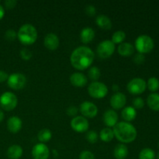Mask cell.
<instances>
[{
  "label": "cell",
  "instance_id": "9",
  "mask_svg": "<svg viewBox=\"0 0 159 159\" xmlns=\"http://www.w3.org/2000/svg\"><path fill=\"white\" fill-rule=\"evenodd\" d=\"M147 88V83L141 78H134L127 83V91L132 95H140Z\"/></svg>",
  "mask_w": 159,
  "mask_h": 159
},
{
  "label": "cell",
  "instance_id": "1",
  "mask_svg": "<svg viewBox=\"0 0 159 159\" xmlns=\"http://www.w3.org/2000/svg\"><path fill=\"white\" fill-rule=\"evenodd\" d=\"M95 58L93 50L86 46H80L72 51L70 57L71 65L78 70H85L89 68Z\"/></svg>",
  "mask_w": 159,
  "mask_h": 159
},
{
  "label": "cell",
  "instance_id": "34",
  "mask_svg": "<svg viewBox=\"0 0 159 159\" xmlns=\"http://www.w3.org/2000/svg\"><path fill=\"white\" fill-rule=\"evenodd\" d=\"M133 106L134 109H142L144 106V99L141 97H137L134 99Z\"/></svg>",
  "mask_w": 159,
  "mask_h": 159
},
{
  "label": "cell",
  "instance_id": "16",
  "mask_svg": "<svg viewBox=\"0 0 159 159\" xmlns=\"http://www.w3.org/2000/svg\"><path fill=\"white\" fill-rule=\"evenodd\" d=\"M118 121L117 113L114 110H107L103 114V122L107 127H113Z\"/></svg>",
  "mask_w": 159,
  "mask_h": 159
},
{
  "label": "cell",
  "instance_id": "42",
  "mask_svg": "<svg viewBox=\"0 0 159 159\" xmlns=\"http://www.w3.org/2000/svg\"><path fill=\"white\" fill-rule=\"evenodd\" d=\"M4 117H5L4 113H3L2 110H0V123H1L3 120H4Z\"/></svg>",
  "mask_w": 159,
  "mask_h": 159
},
{
  "label": "cell",
  "instance_id": "15",
  "mask_svg": "<svg viewBox=\"0 0 159 159\" xmlns=\"http://www.w3.org/2000/svg\"><path fill=\"white\" fill-rule=\"evenodd\" d=\"M22 127H23V122L19 116H12L8 119L7 128L11 133H18L21 130Z\"/></svg>",
  "mask_w": 159,
  "mask_h": 159
},
{
  "label": "cell",
  "instance_id": "13",
  "mask_svg": "<svg viewBox=\"0 0 159 159\" xmlns=\"http://www.w3.org/2000/svg\"><path fill=\"white\" fill-rule=\"evenodd\" d=\"M110 102L111 107L114 110H120V109L124 108V106L126 105L127 97L124 93L117 92L111 96Z\"/></svg>",
  "mask_w": 159,
  "mask_h": 159
},
{
  "label": "cell",
  "instance_id": "21",
  "mask_svg": "<svg viewBox=\"0 0 159 159\" xmlns=\"http://www.w3.org/2000/svg\"><path fill=\"white\" fill-rule=\"evenodd\" d=\"M96 23L101 29L109 30L112 28L111 20L106 15H99L96 19Z\"/></svg>",
  "mask_w": 159,
  "mask_h": 159
},
{
  "label": "cell",
  "instance_id": "7",
  "mask_svg": "<svg viewBox=\"0 0 159 159\" xmlns=\"http://www.w3.org/2000/svg\"><path fill=\"white\" fill-rule=\"evenodd\" d=\"M114 43L110 40H105L101 41L96 48V52L100 58L106 59L111 57L115 51Z\"/></svg>",
  "mask_w": 159,
  "mask_h": 159
},
{
  "label": "cell",
  "instance_id": "43",
  "mask_svg": "<svg viewBox=\"0 0 159 159\" xmlns=\"http://www.w3.org/2000/svg\"><path fill=\"white\" fill-rule=\"evenodd\" d=\"M113 91L116 92V93H117L118 90H119V86H118L117 85H113Z\"/></svg>",
  "mask_w": 159,
  "mask_h": 159
},
{
  "label": "cell",
  "instance_id": "28",
  "mask_svg": "<svg viewBox=\"0 0 159 159\" xmlns=\"http://www.w3.org/2000/svg\"><path fill=\"white\" fill-rule=\"evenodd\" d=\"M155 152L152 148H146L142 149L139 153V159H155Z\"/></svg>",
  "mask_w": 159,
  "mask_h": 159
},
{
  "label": "cell",
  "instance_id": "2",
  "mask_svg": "<svg viewBox=\"0 0 159 159\" xmlns=\"http://www.w3.org/2000/svg\"><path fill=\"white\" fill-rule=\"evenodd\" d=\"M114 138L122 143H131L136 139L138 132L134 126L129 122H119L113 127Z\"/></svg>",
  "mask_w": 159,
  "mask_h": 159
},
{
  "label": "cell",
  "instance_id": "5",
  "mask_svg": "<svg viewBox=\"0 0 159 159\" xmlns=\"http://www.w3.org/2000/svg\"><path fill=\"white\" fill-rule=\"evenodd\" d=\"M18 99L14 93L5 92L0 96V107L6 111H11L16 107Z\"/></svg>",
  "mask_w": 159,
  "mask_h": 159
},
{
  "label": "cell",
  "instance_id": "36",
  "mask_svg": "<svg viewBox=\"0 0 159 159\" xmlns=\"http://www.w3.org/2000/svg\"><path fill=\"white\" fill-rule=\"evenodd\" d=\"M134 61L137 65H141V64H143L145 61V57H144V55L143 54L138 53V54H137L134 57Z\"/></svg>",
  "mask_w": 159,
  "mask_h": 159
},
{
  "label": "cell",
  "instance_id": "19",
  "mask_svg": "<svg viewBox=\"0 0 159 159\" xmlns=\"http://www.w3.org/2000/svg\"><path fill=\"white\" fill-rule=\"evenodd\" d=\"M23 153V150L21 146L13 144L9 147L7 149L6 155L9 159H19L22 157Z\"/></svg>",
  "mask_w": 159,
  "mask_h": 159
},
{
  "label": "cell",
  "instance_id": "20",
  "mask_svg": "<svg viewBox=\"0 0 159 159\" xmlns=\"http://www.w3.org/2000/svg\"><path fill=\"white\" fill-rule=\"evenodd\" d=\"M95 37V31L91 27H85L81 30L80 39L83 43H89L93 40Z\"/></svg>",
  "mask_w": 159,
  "mask_h": 159
},
{
  "label": "cell",
  "instance_id": "38",
  "mask_svg": "<svg viewBox=\"0 0 159 159\" xmlns=\"http://www.w3.org/2000/svg\"><path fill=\"white\" fill-rule=\"evenodd\" d=\"M66 113L70 116H75L78 113V109L75 106H71L66 110Z\"/></svg>",
  "mask_w": 159,
  "mask_h": 159
},
{
  "label": "cell",
  "instance_id": "22",
  "mask_svg": "<svg viewBox=\"0 0 159 159\" xmlns=\"http://www.w3.org/2000/svg\"><path fill=\"white\" fill-rule=\"evenodd\" d=\"M129 153L128 148L124 144H119L115 147L113 155L116 159H125Z\"/></svg>",
  "mask_w": 159,
  "mask_h": 159
},
{
  "label": "cell",
  "instance_id": "4",
  "mask_svg": "<svg viewBox=\"0 0 159 159\" xmlns=\"http://www.w3.org/2000/svg\"><path fill=\"white\" fill-rule=\"evenodd\" d=\"M155 47L154 40L150 36L140 35L135 40V48L140 54H147L151 52Z\"/></svg>",
  "mask_w": 159,
  "mask_h": 159
},
{
  "label": "cell",
  "instance_id": "35",
  "mask_svg": "<svg viewBox=\"0 0 159 159\" xmlns=\"http://www.w3.org/2000/svg\"><path fill=\"white\" fill-rule=\"evenodd\" d=\"M79 159H96L93 152L89 151H83L79 155Z\"/></svg>",
  "mask_w": 159,
  "mask_h": 159
},
{
  "label": "cell",
  "instance_id": "26",
  "mask_svg": "<svg viewBox=\"0 0 159 159\" xmlns=\"http://www.w3.org/2000/svg\"><path fill=\"white\" fill-rule=\"evenodd\" d=\"M37 138L38 140L41 143H45L49 141L52 138V133H51V130L48 128L42 129L39 131L38 135H37Z\"/></svg>",
  "mask_w": 159,
  "mask_h": 159
},
{
  "label": "cell",
  "instance_id": "10",
  "mask_svg": "<svg viewBox=\"0 0 159 159\" xmlns=\"http://www.w3.org/2000/svg\"><path fill=\"white\" fill-rule=\"evenodd\" d=\"M71 127L78 133H84L87 131L89 127L88 120L82 116H76L71 120Z\"/></svg>",
  "mask_w": 159,
  "mask_h": 159
},
{
  "label": "cell",
  "instance_id": "14",
  "mask_svg": "<svg viewBox=\"0 0 159 159\" xmlns=\"http://www.w3.org/2000/svg\"><path fill=\"white\" fill-rule=\"evenodd\" d=\"M43 43H44V46L48 50H50V51H54V50H56L58 48L60 40H59L58 37L55 34L50 33V34H47L45 36Z\"/></svg>",
  "mask_w": 159,
  "mask_h": 159
},
{
  "label": "cell",
  "instance_id": "37",
  "mask_svg": "<svg viewBox=\"0 0 159 159\" xmlns=\"http://www.w3.org/2000/svg\"><path fill=\"white\" fill-rule=\"evenodd\" d=\"M85 12L89 16H93L96 12V7L93 5H88V6H85Z\"/></svg>",
  "mask_w": 159,
  "mask_h": 159
},
{
  "label": "cell",
  "instance_id": "30",
  "mask_svg": "<svg viewBox=\"0 0 159 159\" xmlns=\"http://www.w3.org/2000/svg\"><path fill=\"white\" fill-rule=\"evenodd\" d=\"M147 87L150 91L155 92L158 91L159 89V80L155 77H152L148 80Z\"/></svg>",
  "mask_w": 159,
  "mask_h": 159
},
{
  "label": "cell",
  "instance_id": "11",
  "mask_svg": "<svg viewBox=\"0 0 159 159\" xmlns=\"http://www.w3.org/2000/svg\"><path fill=\"white\" fill-rule=\"evenodd\" d=\"M32 156L34 159H48L50 156L49 148L43 143L35 144L32 149Z\"/></svg>",
  "mask_w": 159,
  "mask_h": 159
},
{
  "label": "cell",
  "instance_id": "44",
  "mask_svg": "<svg viewBox=\"0 0 159 159\" xmlns=\"http://www.w3.org/2000/svg\"><path fill=\"white\" fill-rule=\"evenodd\" d=\"M157 159H159V153L158 154V155H157Z\"/></svg>",
  "mask_w": 159,
  "mask_h": 159
},
{
  "label": "cell",
  "instance_id": "32",
  "mask_svg": "<svg viewBox=\"0 0 159 159\" xmlns=\"http://www.w3.org/2000/svg\"><path fill=\"white\" fill-rule=\"evenodd\" d=\"M17 37V33L15 30L13 29H9L6 31L5 33V38L9 41H12V40H16Z\"/></svg>",
  "mask_w": 159,
  "mask_h": 159
},
{
  "label": "cell",
  "instance_id": "27",
  "mask_svg": "<svg viewBox=\"0 0 159 159\" xmlns=\"http://www.w3.org/2000/svg\"><path fill=\"white\" fill-rule=\"evenodd\" d=\"M126 38V34L124 31L123 30H117L113 34L112 36V40L111 41L116 44H120L121 43L124 42V40Z\"/></svg>",
  "mask_w": 159,
  "mask_h": 159
},
{
  "label": "cell",
  "instance_id": "40",
  "mask_svg": "<svg viewBox=\"0 0 159 159\" xmlns=\"http://www.w3.org/2000/svg\"><path fill=\"white\" fill-rule=\"evenodd\" d=\"M8 78H9V75L7 74V72L0 70V83L7 81Z\"/></svg>",
  "mask_w": 159,
  "mask_h": 159
},
{
  "label": "cell",
  "instance_id": "6",
  "mask_svg": "<svg viewBox=\"0 0 159 159\" xmlns=\"http://www.w3.org/2000/svg\"><path fill=\"white\" fill-rule=\"evenodd\" d=\"M88 93L90 96L95 99H102L108 94V88L100 82H93L88 87Z\"/></svg>",
  "mask_w": 159,
  "mask_h": 159
},
{
  "label": "cell",
  "instance_id": "18",
  "mask_svg": "<svg viewBox=\"0 0 159 159\" xmlns=\"http://www.w3.org/2000/svg\"><path fill=\"white\" fill-rule=\"evenodd\" d=\"M118 53L123 57H130L134 53L135 48L134 45L127 42H123L119 44L117 48Z\"/></svg>",
  "mask_w": 159,
  "mask_h": 159
},
{
  "label": "cell",
  "instance_id": "12",
  "mask_svg": "<svg viewBox=\"0 0 159 159\" xmlns=\"http://www.w3.org/2000/svg\"><path fill=\"white\" fill-rule=\"evenodd\" d=\"M80 112L84 117L93 118L97 115L98 107L93 102L85 101L80 105Z\"/></svg>",
  "mask_w": 159,
  "mask_h": 159
},
{
  "label": "cell",
  "instance_id": "24",
  "mask_svg": "<svg viewBox=\"0 0 159 159\" xmlns=\"http://www.w3.org/2000/svg\"><path fill=\"white\" fill-rule=\"evenodd\" d=\"M147 103L149 108L154 111H159V94L151 93L147 98Z\"/></svg>",
  "mask_w": 159,
  "mask_h": 159
},
{
  "label": "cell",
  "instance_id": "17",
  "mask_svg": "<svg viewBox=\"0 0 159 159\" xmlns=\"http://www.w3.org/2000/svg\"><path fill=\"white\" fill-rule=\"evenodd\" d=\"M70 82H71V85H74V86L82 88V87H84L87 84L88 79H87V77L83 73L75 72L73 73L70 76Z\"/></svg>",
  "mask_w": 159,
  "mask_h": 159
},
{
  "label": "cell",
  "instance_id": "31",
  "mask_svg": "<svg viewBox=\"0 0 159 159\" xmlns=\"http://www.w3.org/2000/svg\"><path fill=\"white\" fill-rule=\"evenodd\" d=\"M98 134L96 133L95 130H89L86 133L85 135V138H86L87 141H89L91 144H95L96 143V141H98Z\"/></svg>",
  "mask_w": 159,
  "mask_h": 159
},
{
  "label": "cell",
  "instance_id": "3",
  "mask_svg": "<svg viewBox=\"0 0 159 159\" xmlns=\"http://www.w3.org/2000/svg\"><path fill=\"white\" fill-rule=\"evenodd\" d=\"M17 38L24 45H31L37 39V30L35 26L30 23H26L20 26L17 32Z\"/></svg>",
  "mask_w": 159,
  "mask_h": 159
},
{
  "label": "cell",
  "instance_id": "29",
  "mask_svg": "<svg viewBox=\"0 0 159 159\" xmlns=\"http://www.w3.org/2000/svg\"><path fill=\"white\" fill-rule=\"evenodd\" d=\"M88 75L91 80H93V82H96L100 78L101 71L98 67H90L89 70L88 71Z\"/></svg>",
  "mask_w": 159,
  "mask_h": 159
},
{
  "label": "cell",
  "instance_id": "33",
  "mask_svg": "<svg viewBox=\"0 0 159 159\" xmlns=\"http://www.w3.org/2000/svg\"><path fill=\"white\" fill-rule=\"evenodd\" d=\"M20 56H21L22 59H23L25 61H28L32 57L33 54L27 48H23L20 51Z\"/></svg>",
  "mask_w": 159,
  "mask_h": 159
},
{
  "label": "cell",
  "instance_id": "25",
  "mask_svg": "<svg viewBox=\"0 0 159 159\" xmlns=\"http://www.w3.org/2000/svg\"><path fill=\"white\" fill-rule=\"evenodd\" d=\"M99 138L104 142H110L114 138V134H113V130L109 127L103 128L99 133Z\"/></svg>",
  "mask_w": 159,
  "mask_h": 159
},
{
  "label": "cell",
  "instance_id": "23",
  "mask_svg": "<svg viewBox=\"0 0 159 159\" xmlns=\"http://www.w3.org/2000/svg\"><path fill=\"white\" fill-rule=\"evenodd\" d=\"M121 116L123 119L126 122H129L134 120L137 116V111L133 107H127L123 109L121 112Z\"/></svg>",
  "mask_w": 159,
  "mask_h": 159
},
{
  "label": "cell",
  "instance_id": "39",
  "mask_svg": "<svg viewBox=\"0 0 159 159\" xmlns=\"http://www.w3.org/2000/svg\"><path fill=\"white\" fill-rule=\"evenodd\" d=\"M4 4L6 9H11L15 7L16 5L17 4V2L15 0H6V1H5Z\"/></svg>",
  "mask_w": 159,
  "mask_h": 159
},
{
  "label": "cell",
  "instance_id": "41",
  "mask_svg": "<svg viewBox=\"0 0 159 159\" xmlns=\"http://www.w3.org/2000/svg\"><path fill=\"white\" fill-rule=\"evenodd\" d=\"M5 16V9L2 5H0V20L4 17Z\"/></svg>",
  "mask_w": 159,
  "mask_h": 159
},
{
  "label": "cell",
  "instance_id": "8",
  "mask_svg": "<svg viewBox=\"0 0 159 159\" xmlns=\"http://www.w3.org/2000/svg\"><path fill=\"white\" fill-rule=\"evenodd\" d=\"M7 84L9 88L14 90L22 89L26 84V78L23 74L20 72H15L9 75Z\"/></svg>",
  "mask_w": 159,
  "mask_h": 159
}]
</instances>
